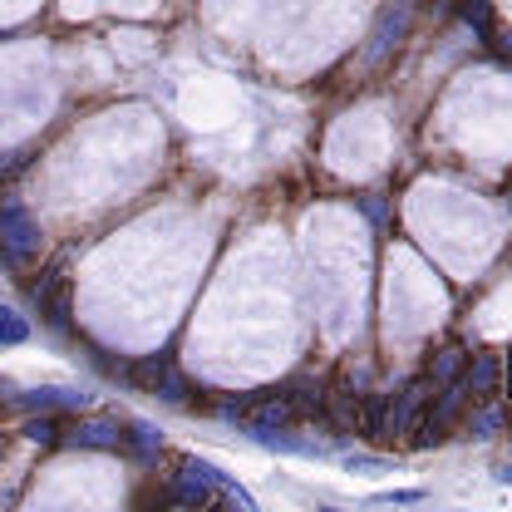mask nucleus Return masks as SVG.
Segmentation results:
<instances>
[{
  "mask_svg": "<svg viewBox=\"0 0 512 512\" xmlns=\"http://www.w3.org/2000/svg\"><path fill=\"white\" fill-rule=\"evenodd\" d=\"M375 503H389V508H414V503H424V493H419V488H394V493H380Z\"/></svg>",
  "mask_w": 512,
  "mask_h": 512,
  "instance_id": "obj_20",
  "label": "nucleus"
},
{
  "mask_svg": "<svg viewBox=\"0 0 512 512\" xmlns=\"http://www.w3.org/2000/svg\"><path fill=\"white\" fill-rule=\"evenodd\" d=\"M173 503L183 512H212L217 503H212V488L202 483V478H192V473H178L173 478Z\"/></svg>",
  "mask_w": 512,
  "mask_h": 512,
  "instance_id": "obj_12",
  "label": "nucleus"
},
{
  "mask_svg": "<svg viewBox=\"0 0 512 512\" xmlns=\"http://www.w3.org/2000/svg\"><path fill=\"white\" fill-rule=\"evenodd\" d=\"M30 163H35V148H15V153L0 158V178H15V173H25Z\"/></svg>",
  "mask_w": 512,
  "mask_h": 512,
  "instance_id": "obj_19",
  "label": "nucleus"
},
{
  "mask_svg": "<svg viewBox=\"0 0 512 512\" xmlns=\"http://www.w3.org/2000/svg\"><path fill=\"white\" fill-rule=\"evenodd\" d=\"M498 380H503V360H498V355H468V370H463V389H468V399L493 404Z\"/></svg>",
  "mask_w": 512,
  "mask_h": 512,
  "instance_id": "obj_7",
  "label": "nucleus"
},
{
  "mask_svg": "<svg viewBox=\"0 0 512 512\" xmlns=\"http://www.w3.org/2000/svg\"><path fill=\"white\" fill-rule=\"evenodd\" d=\"M468 434H473V439H498V434H503V404H483V409L468 419Z\"/></svg>",
  "mask_w": 512,
  "mask_h": 512,
  "instance_id": "obj_16",
  "label": "nucleus"
},
{
  "mask_svg": "<svg viewBox=\"0 0 512 512\" xmlns=\"http://www.w3.org/2000/svg\"><path fill=\"white\" fill-rule=\"evenodd\" d=\"M212 512H217V508H212Z\"/></svg>",
  "mask_w": 512,
  "mask_h": 512,
  "instance_id": "obj_24",
  "label": "nucleus"
},
{
  "mask_svg": "<svg viewBox=\"0 0 512 512\" xmlns=\"http://www.w3.org/2000/svg\"><path fill=\"white\" fill-rule=\"evenodd\" d=\"M409 20H414V10L409 5H389L380 10V20H375V35H370V50H365V60L380 64L389 60L399 45H404V35H409Z\"/></svg>",
  "mask_w": 512,
  "mask_h": 512,
  "instance_id": "obj_6",
  "label": "nucleus"
},
{
  "mask_svg": "<svg viewBox=\"0 0 512 512\" xmlns=\"http://www.w3.org/2000/svg\"><path fill=\"white\" fill-rule=\"evenodd\" d=\"M458 15H463L468 25H478V30H483V40H493V35H498V30H493V10H488V5H458Z\"/></svg>",
  "mask_w": 512,
  "mask_h": 512,
  "instance_id": "obj_18",
  "label": "nucleus"
},
{
  "mask_svg": "<svg viewBox=\"0 0 512 512\" xmlns=\"http://www.w3.org/2000/svg\"><path fill=\"white\" fill-rule=\"evenodd\" d=\"M365 217L384 227V217H389V212H384V192H370V197H365Z\"/></svg>",
  "mask_w": 512,
  "mask_h": 512,
  "instance_id": "obj_22",
  "label": "nucleus"
},
{
  "mask_svg": "<svg viewBox=\"0 0 512 512\" xmlns=\"http://www.w3.org/2000/svg\"><path fill=\"white\" fill-rule=\"evenodd\" d=\"M124 448H133L138 458H153V453L163 448V434H158L153 424H143V419H133V424H128V434H124Z\"/></svg>",
  "mask_w": 512,
  "mask_h": 512,
  "instance_id": "obj_15",
  "label": "nucleus"
},
{
  "mask_svg": "<svg viewBox=\"0 0 512 512\" xmlns=\"http://www.w3.org/2000/svg\"><path fill=\"white\" fill-rule=\"evenodd\" d=\"M30 444H40V448H50V444H60L64 439V424L55 419V414H35V419H25V429H20Z\"/></svg>",
  "mask_w": 512,
  "mask_h": 512,
  "instance_id": "obj_14",
  "label": "nucleus"
},
{
  "mask_svg": "<svg viewBox=\"0 0 512 512\" xmlns=\"http://www.w3.org/2000/svg\"><path fill=\"white\" fill-rule=\"evenodd\" d=\"M128 384H143V389L163 394L168 404H188V394H192L188 375L173 365V355H153V360H138V365H128Z\"/></svg>",
  "mask_w": 512,
  "mask_h": 512,
  "instance_id": "obj_3",
  "label": "nucleus"
},
{
  "mask_svg": "<svg viewBox=\"0 0 512 512\" xmlns=\"http://www.w3.org/2000/svg\"><path fill=\"white\" fill-rule=\"evenodd\" d=\"M320 512H340V508H320Z\"/></svg>",
  "mask_w": 512,
  "mask_h": 512,
  "instance_id": "obj_23",
  "label": "nucleus"
},
{
  "mask_svg": "<svg viewBox=\"0 0 512 512\" xmlns=\"http://www.w3.org/2000/svg\"><path fill=\"white\" fill-rule=\"evenodd\" d=\"M468 409V389H463V380L444 384L434 399H429V409H424V419L414 424V448H434L448 439V429L458 424V414Z\"/></svg>",
  "mask_w": 512,
  "mask_h": 512,
  "instance_id": "obj_1",
  "label": "nucleus"
},
{
  "mask_svg": "<svg viewBox=\"0 0 512 512\" xmlns=\"http://www.w3.org/2000/svg\"><path fill=\"white\" fill-rule=\"evenodd\" d=\"M429 399H434V384L424 380H409L399 394H389V419H384V439H399V434H414V424L424 419V409H429Z\"/></svg>",
  "mask_w": 512,
  "mask_h": 512,
  "instance_id": "obj_5",
  "label": "nucleus"
},
{
  "mask_svg": "<svg viewBox=\"0 0 512 512\" xmlns=\"http://www.w3.org/2000/svg\"><path fill=\"white\" fill-rule=\"evenodd\" d=\"M345 468L350 473H389L384 458H365V453H345Z\"/></svg>",
  "mask_w": 512,
  "mask_h": 512,
  "instance_id": "obj_21",
  "label": "nucleus"
},
{
  "mask_svg": "<svg viewBox=\"0 0 512 512\" xmlns=\"http://www.w3.org/2000/svg\"><path fill=\"white\" fill-rule=\"evenodd\" d=\"M25 340H30V320L0 306V345H25Z\"/></svg>",
  "mask_w": 512,
  "mask_h": 512,
  "instance_id": "obj_17",
  "label": "nucleus"
},
{
  "mask_svg": "<svg viewBox=\"0 0 512 512\" xmlns=\"http://www.w3.org/2000/svg\"><path fill=\"white\" fill-rule=\"evenodd\" d=\"M20 409L30 414H55V409H84L89 394H74V389H30V394H15Z\"/></svg>",
  "mask_w": 512,
  "mask_h": 512,
  "instance_id": "obj_10",
  "label": "nucleus"
},
{
  "mask_svg": "<svg viewBox=\"0 0 512 512\" xmlns=\"http://www.w3.org/2000/svg\"><path fill=\"white\" fill-rule=\"evenodd\" d=\"M0 252L10 256L15 266H25L30 256L40 252V222L25 212L20 197H0Z\"/></svg>",
  "mask_w": 512,
  "mask_h": 512,
  "instance_id": "obj_2",
  "label": "nucleus"
},
{
  "mask_svg": "<svg viewBox=\"0 0 512 512\" xmlns=\"http://www.w3.org/2000/svg\"><path fill=\"white\" fill-rule=\"evenodd\" d=\"M252 434V444L271 448V453H296V458H325V448L311 444V439H301V434H291V429H247Z\"/></svg>",
  "mask_w": 512,
  "mask_h": 512,
  "instance_id": "obj_9",
  "label": "nucleus"
},
{
  "mask_svg": "<svg viewBox=\"0 0 512 512\" xmlns=\"http://www.w3.org/2000/svg\"><path fill=\"white\" fill-rule=\"evenodd\" d=\"M384 419H389V394H370V399H360V434L384 439Z\"/></svg>",
  "mask_w": 512,
  "mask_h": 512,
  "instance_id": "obj_13",
  "label": "nucleus"
},
{
  "mask_svg": "<svg viewBox=\"0 0 512 512\" xmlns=\"http://www.w3.org/2000/svg\"><path fill=\"white\" fill-rule=\"evenodd\" d=\"M64 439L74 448H124V429L114 419H84V424H69Z\"/></svg>",
  "mask_w": 512,
  "mask_h": 512,
  "instance_id": "obj_8",
  "label": "nucleus"
},
{
  "mask_svg": "<svg viewBox=\"0 0 512 512\" xmlns=\"http://www.w3.org/2000/svg\"><path fill=\"white\" fill-rule=\"evenodd\" d=\"M463 370H468V350H463V345H444V350L429 360V375H424V380L434 384V389H444V384L463 380Z\"/></svg>",
  "mask_w": 512,
  "mask_h": 512,
  "instance_id": "obj_11",
  "label": "nucleus"
},
{
  "mask_svg": "<svg viewBox=\"0 0 512 512\" xmlns=\"http://www.w3.org/2000/svg\"><path fill=\"white\" fill-rule=\"evenodd\" d=\"M30 301L40 306V316L50 330L69 335V316H74V301H69V276H64V261H55L35 286H30Z\"/></svg>",
  "mask_w": 512,
  "mask_h": 512,
  "instance_id": "obj_4",
  "label": "nucleus"
}]
</instances>
